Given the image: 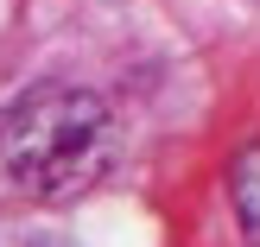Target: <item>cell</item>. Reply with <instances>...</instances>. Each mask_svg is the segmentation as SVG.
I'll return each mask as SVG.
<instances>
[{
  "mask_svg": "<svg viewBox=\"0 0 260 247\" xmlns=\"http://www.w3.org/2000/svg\"><path fill=\"white\" fill-rule=\"evenodd\" d=\"M229 190H235V216L248 222V235H260V146H248L229 171Z\"/></svg>",
  "mask_w": 260,
  "mask_h": 247,
  "instance_id": "7a4b0ae2",
  "label": "cell"
},
{
  "mask_svg": "<svg viewBox=\"0 0 260 247\" xmlns=\"http://www.w3.org/2000/svg\"><path fill=\"white\" fill-rule=\"evenodd\" d=\"M121 152L108 101L76 83H38L0 108V178L25 203H70Z\"/></svg>",
  "mask_w": 260,
  "mask_h": 247,
  "instance_id": "6da1fadb",
  "label": "cell"
}]
</instances>
